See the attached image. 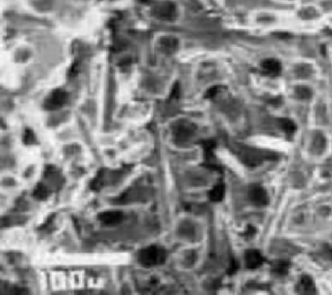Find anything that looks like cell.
Here are the masks:
<instances>
[{"instance_id": "obj_9", "label": "cell", "mask_w": 332, "mask_h": 295, "mask_svg": "<svg viewBox=\"0 0 332 295\" xmlns=\"http://www.w3.org/2000/svg\"><path fill=\"white\" fill-rule=\"evenodd\" d=\"M225 193V188L223 184H217L208 192V198L211 202H220Z\"/></svg>"}, {"instance_id": "obj_14", "label": "cell", "mask_w": 332, "mask_h": 295, "mask_svg": "<svg viewBox=\"0 0 332 295\" xmlns=\"http://www.w3.org/2000/svg\"><path fill=\"white\" fill-rule=\"evenodd\" d=\"M35 141V137H34V134L31 130L29 129H26L24 131V134H23V144L24 145H31L33 144Z\"/></svg>"}, {"instance_id": "obj_15", "label": "cell", "mask_w": 332, "mask_h": 295, "mask_svg": "<svg viewBox=\"0 0 332 295\" xmlns=\"http://www.w3.org/2000/svg\"><path fill=\"white\" fill-rule=\"evenodd\" d=\"M179 94H180V88H179V84L175 83L173 85L171 91H170V99H178L179 98Z\"/></svg>"}, {"instance_id": "obj_13", "label": "cell", "mask_w": 332, "mask_h": 295, "mask_svg": "<svg viewBox=\"0 0 332 295\" xmlns=\"http://www.w3.org/2000/svg\"><path fill=\"white\" fill-rule=\"evenodd\" d=\"M202 147L204 148L205 150V153H206V156L209 158V156L212 155V150L213 148H215V142L212 141V140H208V141H204L202 143Z\"/></svg>"}, {"instance_id": "obj_21", "label": "cell", "mask_w": 332, "mask_h": 295, "mask_svg": "<svg viewBox=\"0 0 332 295\" xmlns=\"http://www.w3.org/2000/svg\"><path fill=\"white\" fill-rule=\"evenodd\" d=\"M237 269H238V264H237L236 262H233L232 265H231V268H230V271H229V272H230L231 274H233V273L236 272Z\"/></svg>"}, {"instance_id": "obj_6", "label": "cell", "mask_w": 332, "mask_h": 295, "mask_svg": "<svg viewBox=\"0 0 332 295\" xmlns=\"http://www.w3.org/2000/svg\"><path fill=\"white\" fill-rule=\"evenodd\" d=\"M261 68L264 73L270 76H276L280 74L282 70V65L279 61L274 59H267L264 60L261 63Z\"/></svg>"}, {"instance_id": "obj_22", "label": "cell", "mask_w": 332, "mask_h": 295, "mask_svg": "<svg viewBox=\"0 0 332 295\" xmlns=\"http://www.w3.org/2000/svg\"><path fill=\"white\" fill-rule=\"evenodd\" d=\"M140 2H142V3H146V2H148L149 0H139Z\"/></svg>"}, {"instance_id": "obj_8", "label": "cell", "mask_w": 332, "mask_h": 295, "mask_svg": "<svg viewBox=\"0 0 332 295\" xmlns=\"http://www.w3.org/2000/svg\"><path fill=\"white\" fill-rule=\"evenodd\" d=\"M160 47L165 53L171 54L177 49L178 41L173 37H164L160 41Z\"/></svg>"}, {"instance_id": "obj_5", "label": "cell", "mask_w": 332, "mask_h": 295, "mask_svg": "<svg viewBox=\"0 0 332 295\" xmlns=\"http://www.w3.org/2000/svg\"><path fill=\"white\" fill-rule=\"evenodd\" d=\"M99 219L105 225H116L123 220V213L120 211H104L99 214Z\"/></svg>"}, {"instance_id": "obj_17", "label": "cell", "mask_w": 332, "mask_h": 295, "mask_svg": "<svg viewBox=\"0 0 332 295\" xmlns=\"http://www.w3.org/2000/svg\"><path fill=\"white\" fill-rule=\"evenodd\" d=\"M102 177H101V174H98L97 177L93 180L92 184H91V187L92 189H99L101 186H102Z\"/></svg>"}, {"instance_id": "obj_18", "label": "cell", "mask_w": 332, "mask_h": 295, "mask_svg": "<svg viewBox=\"0 0 332 295\" xmlns=\"http://www.w3.org/2000/svg\"><path fill=\"white\" fill-rule=\"evenodd\" d=\"M301 284L304 286L305 289H309L311 288L312 285H313V282H312L311 278L308 277V276H304L301 280Z\"/></svg>"}, {"instance_id": "obj_4", "label": "cell", "mask_w": 332, "mask_h": 295, "mask_svg": "<svg viewBox=\"0 0 332 295\" xmlns=\"http://www.w3.org/2000/svg\"><path fill=\"white\" fill-rule=\"evenodd\" d=\"M249 196L250 201L256 206H265L268 203L267 192L261 186H252L249 190Z\"/></svg>"}, {"instance_id": "obj_2", "label": "cell", "mask_w": 332, "mask_h": 295, "mask_svg": "<svg viewBox=\"0 0 332 295\" xmlns=\"http://www.w3.org/2000/svg\"><path fill=\"white\" fill-rule=\"evenodd\" d=\"M68 99V94L62 90V89H57L53 91L50 96L46 99L44 103V107L48 110H56L62 106L65 105Z\"/></svg>"}, {"instance_id": "obj_12", "label": "cell", "mask_w": 332, "mask_h": 295, "mask_svg": "<svg viewBox=\"0 0 332 295\" xmlns=\"http://www.w3.org/2000/svg\"><path fill=\"white\" fill-rule=\"evenodd\" d=\"M290 264L287 261H278L273 265V271L278 275H287Z\"/></svg>"}, {"instance_id": "obj_11", "label": "cell", "mask_w": 332, "mask_h": 295, "mask_svg": "<svg viewBox=\"0 0 332 295\" xmlns=\"http://www.w3.org/2000/svg\"><path fill=\"white\" fill-rule=\"evenodd\" d=\"M49 194H50V191L42 183L37 184V186L35 187V189L33 191L34 198L37 199V200H40V201L47 199L48 196H49Z\"/></svg>"}, {"instance_id": "obj_19", "label": "cell", "mask_w": 332, "mask_h": 295, "mask_svg": "<svg viewBox=\"0 0 332 295\" xmlns=\"http://www.w3.org/2000/svg\"><path fill=\"white\" fill-rule=\"evenodd\" d=\"M77 72H78V64H77V63H74V64L71 66L70 70H69V74H70V76H74Z\"/></svg>"}, {"instance_id": "obj_20", "label": "cell", "mask_w": 332, "mask_h": 295, "mask_svg": "<svg viewBox=\"0 0 332 295\" xmlns=\"http://www.w3.org/2000/svg\"><path fill=\"white\" fill-rule=\"evenodd\" d=\"M246 236L247 237H249V236H253L254 234H255V228L254 227H252V226H249L248 228H247V231H246Z\"/></svg>"}, {"instance_id": "obj_3", "label": "cell", "mask_w": 332, "mask_h": 295, "mask_svg": "<svg viewBox=\"0 0 332 295\" xmlns=\"http://www.w3.org/2000/svg\"><path fill=\"white\" fill-rule=\"evenodd\" d=\"M153 13L157 18L161 20L170 21L176 15V8L175 5L171 2H163L158 4L153 9Z\"/></svg>"}, {"instance_id": "obj_7", "label": "cell", "mask_w": 332, "mask_h": 295, "mask_svg": "<svg viewBox=\"0 0 332 295\" xmlns=\"http://www.w3.org/2000/svg\"><path fill=\"white\" fill-rule=\"evenodd\" d=\"M245 257L247 267L249 269H256L263 263V257L257 251H249Z\"/></svg>"}, {"instance_id": "obj_10", "label": "cell", "mask_w": 332, "mask_h": 295, "mask_svg": "<svg viewBox=\"0 0 332 295\" xmlns=\"http://www.w3.org/2000/svg\"><path fill=\"white\" fill-rule=\"evenodd\" d=\"M278 122H279L280 128L288 135H292L296 130L295 124L288 118H281V119H279Z\"/></svg>"}, {"instance_id": "obj_16", "label": "cell", "mask_w": 332, "mask_h": 295, "mask_svg": "<svg viewBox=\"0 0 332 295\" xmlns=\"http://www.w3.org/2000/svg\"><path fill=\"white\" fill-rule=\"evenodd\" d=\"M218 91H219V87H217V86L212 87V88L208 89V92L206 93V96H205V97H206L207 99H212V98H214V97L217 95Z\"/></svg>"}, {"instance_id": "obj_1", "label": "cell", "mask_w": 332, "mask_h": 295, "mask_svg": "<svg viewBox=\"0 0 332 295\" xmlns=\"http://www.w3.org/2000/svg\"><path fill=\"white\" fill-rule=\"evenodd\" d=\"M166 258V250L159 246H150L139 253V262L145 267L161 265Z\"/></svg>"}]
</instances>
